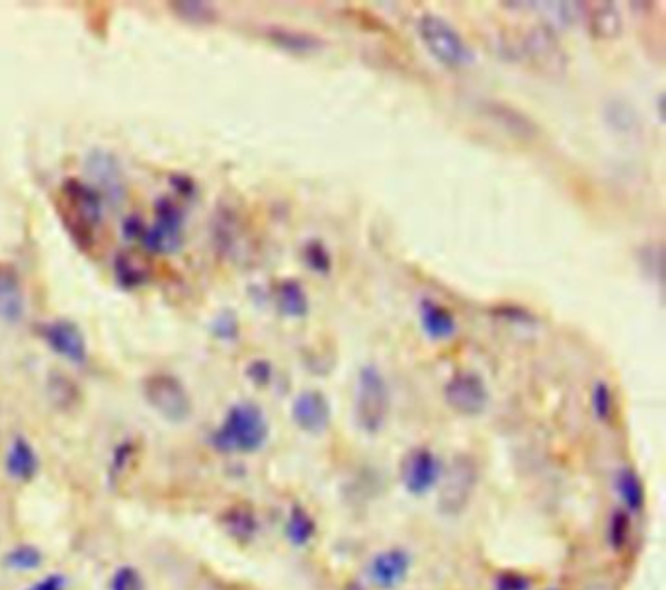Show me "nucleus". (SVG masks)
I'll return each mask as SVG.
<instances>
[{
    "label": "nucleus",
    "instance_id": "nucleus-1",
    "mask_svg": "<svg viewBox=\"0 0 666 590\" xmlns=\"http://www.w3.org/2000/svg\"><path fill=\"white\" fill-rule=\"evenodd\" d=\"M57 213L67 235L81 251L94 247L104 221V198L90 182L75 176L65 178L57 192Z\"/></svg>",
    "mask_w": 666,
    "mask_h": 590
},
{
    "label": "nucleus",
    "instance_id": "nucleus-2",
    "mask_svg": "<svg viewBox=\"0 0 666 590\" xmlns=\"http://www.w3.org/2000/svg\"><path fill=\"white\" fill-rule=\"evenodd\" d=\"M270 436V424L264 411L249 403L233 405L223 422L211 434V446L221 454H254L264 448Z\"/></svg>",
    "mask_w": 666,
    "mask_h": 590
},
{
    "label": "nucleus",
    "instance_id": "nucleus-3",
    "mask_svg": "<svg viewBox=\"0 0 666 590\" xmlns=\"http://www.w3.org/2000/svg\"><path fill=\"white\" fill-rule=\"evenodd\" d=\"M417 36L426 53L446 69L458 71L475 63V51L458 28L436 12H422Z\"/></svg>",
    "mask_w": 666,
    "mask_h": 590
},
{
    "label": "nucleus",
    "instance_id": "nucleus-4",
    "mask_svg": "<svg viewBox=\"0 0 666 590\" xmlns=\"http://www.w3.org/2000/svg\"><path fill=\"white\" fill-rule=\"evenodd\" d=\"M391 413V389L385 376L374 364L360 368L356 378V393L352 417L360 432L375 436L379 434Z\"/></svg>",
    "mask_w": 666,
    "mask_h": 590
},
{
    "label": "nucleus",
    "instance_id": "nucleus-5",
    "mask_svg": "<svg viewBox=\"0 0 666 590\" xmlns=\"http://www.w3.org/2000/svg\"><path fill=\"white\" fill-rule=\"evenodd\" d=\"M184 221L182 208L168 196L155 202V221L145 225L139 243L153 254H176L184 247Z\"/></svg>",
    "mask_w": 666,
    "mask_h": 590
},
{
    "label": "nucleus",
    "instance_id": "nucleus-6",
    "mask_svg": "<svg viewBox=\"0 0 666 590\" xmlns=\"http://www.w3.org/2000/svg\"><path fill=\"white\" fill-rule=\"evenodd\" d=\"M143 397L159 417L172 424H182L192 415L190 393L182 381L167 372L151 374L145 378Z\"/></svg>",
    "mask_w": 666,
    "mask_h": 590
},
{
    "label": "nucleus",
    "instance_id": "nucleus-7",
    "mask_svg": "<svg viewBox=\"0 0 666 590\" xmlns=\"http://www.w3.org/2000/svg\"><path fill=\"white\" fill-rule=\"evenodd\" d=\"M512 55L542 73H563L567 67V53L559 43L557 30L545 22L528 30L520 42L512 43Z\"/></svg>",
    "mask_w": 666,
    "mask_h": 590
},
{
    "label": "nucleus",
    "instance_id": "nucleus-8",
    "mask_svg": "<svg viewBox=\"0 0 666 590\" xmlns=\"http://www.w3.org/2000/svg\"><path fill=\"white\" fill-rule=\"evenodd\" d=\"M440 495H438V508L444 516H458L461 514L479 483V471L475 460L469 456L454 458L452 465L440 479Z\"/></svg>",
    "mask_w": 666,
    "mask_h": 590
},
{
    "label": "nucleus",
    "instance_id": "nucleus-9",
    "mask_svg": "<svg viewBox=\"0 0 666 590\" xmlns=\"http://www.w3.org/2000/svg\"><path fill=\"white\" fill-rule=\"evenodd\" d=\"M446 405L461 417H481L491 403V391L481 374L459 370L444 383Z\"/></svg>",
    "mask_w": 666,
    "mask_h": 590
},
{
    "label": "nucleus",
    "instance_id": "nucleus-10",
    "mask_svg": "<svg viewBox=\"0 0 666 590\" xmlns=\"http://www.w3.org/2000/svg\"><path fill=\"white\" fill-rule=\"evenodd\" d=\"M442 473L444 467L440 458L424 446L407 452V456L399 465L401 483L405 491L413 497H424L426 493H430L440 483Z\"/></svg>",
    "mask_w": 666,
    "mask_h": 590
},
{
    "label": "nucleus",
    "instance_id": "nucleus-11",
    "mask_svg": "<svg viewBox=\"0 0 666 590\" xmlns=\"http://www.w3.org/2000/svg\"><path fill=\"white\" fill-rule=\"evenodd\" d=\"M43 342L61 358L71 364L83 366L88 360V344L83 329L71 319L47 321L40 327Z\"/></svg>",
    "mask_w": 666,
    "mask_h": 590
},
{
    "label": "nucleus",
    "instance_id": "nucleus-12",
    "mask_svg": "<svg viewBox=\"0 0 666 590\" xmlns=\"http://www.w3.org/2000/svg\"><path fill=\"white\" fill-rule=\"evenodd\" d=\"M479 114L487 118L491 124L499 126L508 137L530 143L536 141L542 133L540 126L520 108L500 102V100H481L479 102Z\"/></svg>",
    "mask_w": 666,
    "mask_h": 590
},
{
    "label": "nucleus",
    "instance_id": "nucleus-13",
    "mask_svg": "<svg viewBox=\"0 0 666 590\" xmlns=\"http://www.w3.org/2000/svg\"><path fill=\"white\" fill-rule=\"evenodd\" d=\"M86 172L90 178V184L102 194V198L110 200L114 206L122 204L125 196L124 176L120 163L114 155L94 149L86 157Z\"/></svg>",
    "mask_w": 666,
    "mask_h": 590
},
{
    "label": "nucleus",
    "instance_id": "nucleus-14",
    "mask_svg": "<svg viewBox=\"0 0 666 590\" xmlns=\"http://www.w3.org/2000/svg\"><path fill=\"white\" fill-rule=\"evenodd\" d=\"M292 421L305 434L319 436L327 432L333 421V409L329 397L319 389L301 391L293 399Z\"/></svg>",
    "mask_w": 666,
    "mask_h": 590
},
{
    "label": "nucleus",
    "instance_id": "nucleus-15",
    "mask_svg": "<svg viewBox=\"0 0 666 590\" xmlns=\"http://www.w3.org/2000/svg\"><path fill=\"white\" fill-rule=\"evenodd\" d=\"M413 559L401 548L383 549L375 553L368 565V577L377 589L391 590L403 585L411 573Z\"/></svg>",
    "mask_w": 666,
    "mask_h": 590
},
{
    "label": "nucleus",
    "instance_id": "nucleus-16",
    "mask_svg": "<svg viewBox=\"0 0 666 590\" xmlns=\"http://www.w3.org/2000/svg\"><path fill=\"white\" fill-rule=\"evenodd\" d=\"M586 34L596 42H614L624 34V16L616 2H583Z\"/></svg>",
    "mask_w": 666,
    "mask_h": 590
},
{
    "label": "nucleus",
    "instance_id": "nucleus-17",
    "mask_svg": "<svg viewBox=\"0 0 666 590\" xmlns=\"http://www.w3.org/2000/svg\"><path fill=\"white\" fill-rule=\"evenodd\" d=\"M420 329L430 340H450L458 333L456 315L436 299L422 297L418 301Z\"/></svg>",
    "mask_w": 666,
    "mask_h": 590
},
{
    "label": "nucleus",
    "instance_id": "nucleus-18",
    "mask_svg": "<svg viewBox=\"0 0 666 590\" xmlns=\"http://www.w3.org/2000/svg\"><path fill=\"white\" fill-rule=\"evenodd\" d=\"M24 315L26 295L20 274L8 264H0V321L6 325H18Z\"/></svg>",
    "mask_w": 666,
    "mask_h": 590
},
{
    "label": "nucleus",
    "instance_id": "nucleus-19",
    "mask_svg": "<svg viewBox=\"0 0 666 590\" xmlns=\"http://www.w3.org/2000/svg\"><path fill=\"white\" fill-rule=\"evenodd\" d=\"M266 38L274 47H278L290 55H299V57L319 53L327 45V40H323L321 36H317L313 32L293 30L286 26H270L266 30Z\"/></svg>",
    "mask_w": 666,
    "mask_h": 590
},
{
    "label": "nucleus",
    "instance_id": "nucleus-20",
    "mask_svg": "<svg viewBox=\"0 0 666 590\" xmlns=\"http://www.w3.org/2000/svg\"><path fill=\"white\" fill-rule=\"evenodd\" d=\"M274 303H276V311L282 317L295 319V321L305 319L311 309L309 295L305 292L303 284L295 278H286V280L278 282V286L274 290Z\"/></svg>",
    "mask_w": 666,
    "mask_h": 590
},
{
    "label": "nucleus",
    "instance_id": "nucleus-21",
    "mask_svg": "<svg viewBox=\"0 0 666 590\" xmlns=\"http://www.w3.org/2000/svg\"><path fill=\"white\" fill-rule=\"evenodd\" d=\"M4 467H6V471L12 479L22 481V483H30L38 475L40 458H38L34 446L26 438L18 436V438L12 440V444L8 448Z\"/></svg>",
    "mask_w": 666,
    "mask_h": 590
},
{
    "label": "nucleus",
    "instance_id": "nucleus-22",
    "mask_svg": "<svg viewBox=\"0 0 666 590\" xmlns=\"http://www.w3.org/2000/svg\"><path fill=\"white\" fill-rule=\"evenodd\" d=\"M221 526L239 544H250L260 532V522L249 506L237 505L221 514Z\"/></svg>",
    "mask_w": 666,
    "mask_h": 590
},
{
    "label": "nucleus",
    "instance_id": "nucleus-23",
    "mask_svg": "<svg viewBox=\"0 0 666 590\" xmlns=\"http://www.w3.org/2000/svg\"><path fill=\"white\" fill-rule=\"evenodd\" d=\"M616 493L622 499L625 512L639 514L645 506V487L639 473L625 465L616 473Z\"/></svg>",
    "mask_w": 666,
    "mask_h": 590
},
{
    "label": "nucleus",
    "instance_id": "nucleus-24",
    "mask_svg": "<svg viewBox=\"0 0 666 590\" xmlns=\"http://www.w3.org/2000/svg\"><path fill=\"white\" fill-rule=\"evenodd\" d=\"M114 278L122 290L133 292L149 282V270L139 262V258L120 253L114 258Z\"/></svg>",
    "mask_w": 666,
    "mask_h": 590
},
{
    "label": "nucleus",
    "instance_id": "nucleus-25",
    "mask_svg": "<svg viewBox=\"0 0 666 590\" xmlns=\"http://www.w3.org/2000/svg\"><path fill=\"white\" fill-rule=\"evenodd\" d=\"M286 538L288 542L295 546V548H303L307 546L315 534H317V522L313 520V516L307 512V508L301 505H293L284 526Z\"/></svg>",
    "mask_w": 666,
    "mask_h": 590
},
{
    "label": "nucleus",
    "instance_id": "nucleus-26",
    "mask_svg": "<svg viewBox=\"0 0 666 590\" xmlns=\"http://www.w3.org/2000/svg\"><path fill=\"white\" fill-rule=\"evenodd\" d=\"M168 8L172 14L190 26H211L217 22V8L202 0H176Z\"/></svg>",
    "mask_w": 666,
    "mask_h": 590
},
{
    "label": "nucleus",
    "instance_id": "nucleus-27",
    "mask_svg": "<svg viewBox=\"0 0 666 590\" xmlns=\"http://www.w3.org/2000/svg\"><path fill=\"white\" fill-rule=\"evenodd\" d=\"M301 262L317 276H329L333 272V254L323 239H309L303 243Z\"/></svg>",
    "mask_w": 666,
    "mask_h": 590
},
{
    "label": "nucleus",
    "instance_id": "nucleus-28",
    "mask_svg": "<svg viewBox=\"0 0 666 590\" xmlns=\"http://www.w3.org/2000/svg\"><path fill=\"white\" fill-rule=\"evenodd\" d=\"M239 219L233 210H221L215 215L213 221V237H215V245L221 251H231L235 247V241L239 239Z\"/></svg>",
    "mask_w": 666,
    "mask_h": 590
},
{
    "label": "nucleus",
    "instance_id": "nucleus-29",
    "mask_svg": "<svg viewBox=\"0 0 666 590\" xmlns=\"http://www.w3.org/2000/svg\"><path fill=\"white\" fill-rule=\"evenodd\" d=\"M590 407H592L596 421L610 422L614 419L616 401H614V393H612V387L608 381L600 380L592 385Z\"/></svg>",
    "mask_w": 666,
    "mask_h": 590
},
{
    "label": "nucleus",
    "instance_id": "nucleus-30",
    "mask_svg": "<svg viewBox=\"0 0 666 590\" xmlns=\"http://www.w3.org/2000/svg\"><path fill=\"white\" fill-rule=\"evenodd\" d=\"M604 118H606V124L616 133H629L639 124L635 110L624 100L608 102L606 110H604Z\"/></svg>",
    "mask_w": 666,
    "mask_h": 590
},
{
    "label": "nucleus",
    "instance_id": "nucleus-31",
    "mask_svg": "<svg viewBox=\"0 0 666 590\" xmlns=\"http://www.w3.org/2000/svg\"><path fill=\"white\" fill-rule=\"evenodd\" d=\"M631 536V516L624 508H618L608 522V544L614 551H622Z\"/></svg>",
    "mask_w": 666,
    "mask_h": 590
},
{
    "label": "nucleus",
    "instance_id": "nucleus-32",
    "mask_svg": "<svg viewBox=\"0 0 666 590\" xmlns=\"http://www.w3.org/2000/svg\"><path fill=\"white\" fill-rule=\"evenodd\" d=\"M497 319H502L504 323L520 325V327H534L538 325V317L524 305L518 303H500L495 305L491 311Z\"/></svg>",
    "mask_w": 666,
    "mask_h": 590
},
{
    "label": "nucleus",
    "instance_id": "nucleus-33",
    "mask_svg": "<svg viewBox=\"0 0 666 590\" xmlns=\"http://www.w3.org/2000/svg\"><path fill=\"white\" fill-rule=\"evenodd\" d=\"M4 563L16 571H32L42 565V551L34 546H18L6 553Z\"/></svg>",
    "mask_w": 666,
    "mask_h": 590
},
{
    "label": "nucleus",
    "instance_id": "nucleus-34",
    "mask_svg": "<svg viewBox=\"0 0 666 590\" xmlns=\"http://www.w3.org/2000/svg\"><path fill=\"white\" fill-rule=\"evenodd\" d=\"M663 249L661 247H655V245H647L639 251V264L643 268V272L655 280L659 286H663V266H665V260H663Z\"/></svg>",
    "mask_w": 666,
    "mask_h": 590
},
{
    "label": "nucleus",
    "instance_id": "nucleus-35",
    "mask_svg": "<svg viewBox=\"0 0 666 590\" xmlns=\"http://www.w3.org/2000/svg\"><path fill=\"white\" fill-rule=\"evenodd\" d=\"M211 335L217 340H225V342H235L239 335H241V325L239 319L233 311L225 309L221 311L213 321H211Z\"/></svg>",
    "mask_w": 666,
    "mask_h": 590
},
{
    "label": "nucleus",
    "instance_id": "nucleus-36",
    "mask_svg": "<svg viewBox=\"0 0 666 590\" xmlns=\"http://www.w3.org/2000/svg\"><path fill=\"white\" fill-rule=\"evenodd\" d=\"M49 391H51L53 403L61 405L63 409H67L69 405L77 403V389H75V385L71 383L69 378L53 376L51 381H49Z\"/></svg>",
    "mask_w": 666,
    "mask_h": 590
},
{
    "label": "nucleus",
    "instance_id": "nucleus-37",
    "mask_svg": "<svg viewBox=\"0 0 666 590\" xmlns=\"http://www.w3.org/2000/svg\"><path fill=\"white\" fill-rule=\"evenodd\" d=\"M110 590H145V581L135 567L124 565L112 575Z\"/></svg>",
    "mask_w": 666,
    "mask_h": 590
},
{
    "label": "nucleus",
    "instance_id": "nucleus-38",
    "mask_svg": "<svg viewBox=\"0 0 666 590\" xmlns=\"http://www.w3.org/2000/svg\"><path fill=\"white\" fill-rule=\"evenodd\" d=\"M245 374L256 387H266V385H270V381L274 378V366L268 360L256 358L247 366Z\"/></svg>",
    "mask_w": 666,
    "mask_h": 590
},
{
    "label": "nucleus",
    "instance_id": "nucleus-39",
    "mask_svg": "<svg viewBox=\"0 0 666 590\" xmlns=\"http://www.w3.org/2000/svg\"><path fill=\"white\" fill-rule=\"evenodd\" d=\"M532 579L518 571H502L495 579V590H530Z\"/></svg>",
    "mask_w": 666,
    "mask_h": 590
},
{
    "label": "nucleus",
    "instance_id": "nucleus-40",
    "mask_svg": "<svg viewBox=\"0 0 666 590\" xmlns=\"http://www.w3.org/2000/svg\"><path fill=\"white\" fill-rule=\"evenodd\" d=\"M143 229H145V223L137 215L125 217L124 225H122L125 241H139L143 235Z\"/></svg>",
    "mask_w": 666,
    "mask_h": 590
},
{
    "label": "nucleus",
    "instance_id": "nucleus-41",
    "mask_svg": "<svg viewBox=\"0 0 666 590\" xmlns=\"http://www.w3.org/2000/svg\"><path fill=\"white\" fill-rule=\"evenodd\" d=\"M67 589V581L63 575L53 573L49 577H45L42 581H38L36 585H32L28 590H65Z\"/></svg>",
    "mask_w": 666,
    "mask_h": 590
},
{
    "label": "nucleus",
    "instance_id": "nucleus-42",
    "mask_svg": "<svg viewBox=\"0 0 666 590\" xmlns=\"http://www.w3.org/2000/svg\"><path fill=\"white\" fill-rule=\"evenodd\" d=\"M172 188L182 196V198H192L196 194V184L188 176H174L172 178Z\"/></svg>",
    "mask_w": 666,
    "mask_h": 590
},
{
    "label": "nucleus",
    "instance_id": "nucleus-43",
    "mask_svg": "<svg viewBox=\"0 0 666 590\" xmlns=\"http://www.w3.org/2000/svg\"><path fill=\"white\" fill-rule=\"evenodd\" d=\"M131 454H133V446H131L129 442L120 444V446L116 448V452H114V460H112L114 469H116V471H120V469H122V467L127 464V460L131 458Z\"/></svg>",
    "mask_w": 666,
    "mask_h": 590
},
{
    "label": "nucleus",
    "instance_id": "nucleus-44",
    "mask_svg": "<svg viewBox=\"0 0 666 590\" xmlns=\"http://www.w3.org/2000/svg\"><path fill=\"white\" fill-rule=\"evenodd\" d=\"M657 106H659V118H661V122H665V114H663V106H665V94H661V96H659V102H657Z\"/></svg>",
    "mask_w": 666,
    "mask_h": 590
},
{
    "label": "nucleus",
    "instance_id": "nucleus-45",
    "mask_svg": "<svg viewBox=\"0 0 666 590\" xmlns=\"http://www.w3.org/2000/svg\"><path fill=\"white\" fill-rule=\"evenodd\" d=\"M344 590H366L360 583H348L346 587H344Z\"/></svg>",
    "mask_w": 666,
    "mask_h": 590
},
{
    "label": "nucleus",
    "instance_id": "nucleus-46",
    "mask_svg": "<svg viewBox=\"0 0 666 590\" xmlns=\"http://www.w3.org/2000/svg\"><path fill=\"white\" fill-rule=\"evenodd\" d=\"M547 590H559V589H547Z\"/></svg>",
    "mask_w": 666,
    "mask_h": 590
}]
</instances>
